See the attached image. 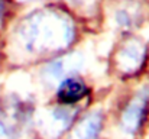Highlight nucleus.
<instances>
[{
  "mask_svg": "<svg viewBox=\"0 0 149 139\" xmlns=\"http://www.w3.org/2000/svg\"><path fill=\"white\" fill-rule=\"evenodd\" d=\"M88 94V89L80 78H67L58 89V100L65 106H74Z\"/></svg>",
  "mask_w": 149,
  "mask_h": 139,
  "instance_id": "obj_1",
  "label": "nucleus"
},
{
  "mask_svg": "<svg viewBox=\"0 0 149 139\" xmlns=\"http://www.w3.org/2000/svg\"><path fill=\"white\" fill-rule=\"evenodd\" d=\"M146 113H148L146 100H142L141 103L129 106L126 113L123 115V129H125V132L127 135H132V136L139 133L141 129L143 128L145 120H146Z\"/></svg>",
  "mask_w": 149,
  "mask_h": 139,
  "instance_id": "obj_2",
  "label": "nucleus"
},
{
  "mask_svg": "<svg viewBox=\"0 0 149 139\" xmlns=\"http://www.w3.org/2000/svg\"><path fill=\"white\" fill-rule=\"evenodd\" d=\"M101 129L103 120L100 119V116H93L78 129L75 139H100Z\"/></svg>",
  "mask_w": 149,
  "mask_h": 139,
  "instance_id": "obj_3",
  "label": "nucleus"
},
{
  "mask_svg": "<svg viewBox=\"0 0 149 139\" xmlns=\"http://www.w3.org/2000/svg\"><path fill=\"white\" fill-rule=\"evenodd\" d=\"M3 13H4V3H3V0H0V20H1Z\"/></svg>",
  "mask_w": 149,
  "mask_h": 139,
  "instance_id": "obj_4",
  "label": "nucleus"
}]
</instances>
